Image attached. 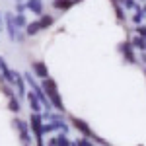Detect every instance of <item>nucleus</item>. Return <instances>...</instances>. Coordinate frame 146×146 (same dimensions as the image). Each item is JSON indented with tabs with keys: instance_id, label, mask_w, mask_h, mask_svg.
Instances as JSON below:
<instances>
[{
	"instance_id": "4468645a",
	"label": "nucleus",
	"mask_w": 146,
	"mask_h": 146,
	"mask_svg": "<svg viewBox=\"0 0 146 146\" xmlns=\"http://www.w3.org/2000/svg\"><path fill=\"white\" fill-rule=\"evenodd\" d=\"M39 31H43V29H41V25H39L37 20H35V22H29L27 27H25V35H27V37H35Z\"/></svg>"
},
{
	"instance_id": "393cba45",
	"label": "nucleus",
	"mask_w": 146,
	"mask_h": 146,
	"mask_svg": "<svg viewBox=\"0 0 146 146\" xmlns=\"http://www.w3.org/2000/svg\"><path fill=\"white\" fill-rule=\"evenodd\" d=\"M25 10H27L25 2H18V4H16V14H25Z\"/></svg>"
},
{
	"instance_id": "b1692460",
	"label": "nucleus",
	"mask_w": 146,
	"mask_h": 146,
	"mask_svg": "<svg viewBox=\"0 0 146 146\" xmlns=\"http://www.w3.org/2000/svg\"><path fill=\"white\" fill-rule=\"evenodd\" d=\"M76 142H78V146H96V142H94V140H90V138H84V136H82V138H78Z\"/></svg>"
},
{
	"instance_id": "0eeeda50",
	"label": "nucleus",
	"mask_w": 146,
	"mask_h": 146,
	"mask_svg": "<svg viewBox=\"0 0 146 146\" xmlns=\"http://www.w3.org/2000/svg\"><path fill=\"white\" fill-rule=\"evenodd\" d=\"M4 22H6V31H8V39L10 41H16V25H14V14L12 12H6L4 14Z\"/></svg>"
},
{
	"instance_id": "1a4fd4ad",
	"label": "nucleus",
	"mask_w": 146,
	"mask_h": 146,
	"mask_svg": "<svg viewBox=\"0 0 146 146\" xmlns=\"http://www.w3.org/2000/svg\"><path fill=\"white\" fill-rule=\"evenodd\" d=\"M16 92H18V98H25L27 96V84H25L22 74H18V78H16Z\"/></svg>"
},
{
	"instance_id": "f03ea898",
	"label": "nucleus",
	"mask_w": 146,
	"mask_h": 146,
	"mask_svg": "<svg viewBox=\"0 0 146 146\" xmlns=\"http://www.w3.org/2000/svg\"><path fill=\"white\" fill-rule=\"evenodd\" d=\"M12 127L18 131V136H20V140H22L23 144H31V140H33V136H31V131H29V123L22 119V117H14V121H12Z\"/></svg>"
},
{
	"instance_id": "ddd939ff",
	"label": "nucleus",
	"mask_w": 146,
	"mask_h": 146,
	"mask_svg": "<svg viewBox=\"0 0 146 146\" xmlns=\"http://www.w3.org/2000/svg\"><path fill=\"white\" fill-rule=\"evenodd\" d=\"M8 109H10L12 113H16V115L22 111V101H20L18 96H12L10 100H8Z\"/></svg>"
},
{
	"instance_id": "f8f14e48",
	"label": "nucleus",
	"mask_w": 146,
	"mask_h": 146,
	"mask_svg": "<svg viewBox=\"0 0 146 146\" xmlns=\"http://www.w3.org/2000/svg\"><path fill=\"white\" fill-rule=\"evenodd\" d=\"M74 6V2L72 0H53V8L58 12H64V10H70Z\"/></svg>"
},
{
	"instance_id": "cd10ccee",
	"label": "nucleus",
	"mask_w": 146,
	"mask_h": 146,
	"mask_svg": "<svg viewBox=\"0 0 146 146\" xmlns=\"http://www.w3.org/2000/svg\"><path fill=\"white\" fill-rule=\"evenodd\" d=\"M142 12H144V14H146V4H144V6H142Z\"/></svg>"
},
{
	"instance_id": "dca6fc26",
	"label": "nucleus",
	"mask_w": 146,
	"mask_h": 146,
	"mask_svg": "<svg viewBox=\"0 0 146 146\" xmlns=\"http://www.w3.org/2000/svg\"><path fill=\"white\" fill-rule=\"evenodd\" d=\"M109 2L113 4V10H115V14H117V20L123 22V20H125V14H123L125 8L121 6V2H119V0H109Z\"/></svg>"
},
{
	"instance_id": "c85d7f7f",
	"label": "nucleus",
	"mask_w": 146,
	"mask_h": 146,
	"mask_svg": "<svg viewBox=\"0 0 146 146\" xmlns=\"http://www.w3.org/2000/svg\"><path fill=\"white\" fill-rule=\"evenodd\" d=\"M72 2H74V4H78V2H82V0H72Z\"/></svg>"
},
{
	"instance_id": "7c9ffc66",
	"label": "nucleus",
	"mask_w": 146,
	"mask_h": 146,
	"mask_svg": "<svg viewBox=\"0 0 146 146\" xmlns=\"http://www.w3.org/2000/svg\"><path fill=\"white\" fill-rule=\"evenodd\" d=\"M14 2H16V4H18V2H23V0H14Z\"/></svg>"
},
{
	"instance_id": "a211bd4d",
	"label": "nucleus",
	"mask_w": 146,
	"mask_h": 146,
	"mask_svg": "<svg viewBox=\"0 0 146 146\" xmlns=\"http://www.w3.org/2000/svg\"><path fill=\"white\" fill-rule=\"evenodd\" d=\"M0 92H2L8 100H10L12 96H16V92L12 90V86H10V84H6V82H2V84H0Z\"/></svg>"
},
{
	"instance_id": "6ab92c4d",
	"label": "nucleus",
	"mask_w": 146,
	"mask_h": 146,
	"mask_svg": "<svg viewBox=\"0 0 146 146\" xmlns=\"http://www.w3.org/2000/svg\"><path fill=\"white\" fill-rule=\"evenodd\" d=\"M56 146H72V140L68 138L66 135H56Z\"/></svg>"
},
{
	"instance_id": "423d86ee",
	"label": "nucleus",
	"mask_w": 146,
	"mask_h": 146,
	"mask_svg": "<svg viewBox=\"0 0 146 146\" xmlns=\"http://www.w3.org/2000/svg\"><path fill=\"white\" fill-rule=\"evenodd\" d=\"M25 100H27V105H29V113H43V105H41V101L37 100V96L33 92H27Z\"/></svg>"
},
{
	"instance_id": "aec40b11",
	"label": "nucleus",
	"mask_w": 146,
	"mask_h": 146,
	"mask_svg": "<svg viewBox=\"0 0 146 146\" xmlns=\"http://www.w3.org/2000/svg\"><path fill=\"white\" fill-rule=\"evenodd\" d=\"M56 131V125L55 123H43V136L51 135V133H55Z\"/></svg>"
},
{
	"instance_id": "f3484780",
	"label": "nucleus",
	"mask_w": 146,
	"mask_h": 146,
	"mask_svg": "<svg viewBox=\"0 0 146 146\" xmlns=\"http://www.w3.org/2000/svg\"><path fill=\"white\" fill-rule=\"evenodd\" d=\"M55 125H56V131H58L60 135L68 136V133H70V123H66V121H58V123H55Z\"/></svg>"
},
{
	"instance_id": "f257e3e1",
	"label": "nucleus",
	"mask_w": 146,
	"mask_h": 146,
	"mask_svg": "<svg viewBox=\"0 0 146 146\" xmlns=\"http://www.w3.org/2000/svg\"><path fill=\"white\" fill-rule=\"evenodd\" d=\"M41 88L45 92L47 100L51 101V105H53V109L58 113H66V107H64V103H62V98H60V94H58V86H56L55 78H45L41 80Z\"/></svg>"
},
{
	"instance_id": "2f4dec72",
	"label": "nucleus",
	"mask_w": 146,
	"mask_h": 146,
	"mask_svg": "<svg viewBox=\"0 0 146 146\" xmlns=\"http://www.w3.org/2000/svg\"><path fill=\"white\" fill-rule=\"evenodd\" d=\"M144 76H146V68H144Z\"/></svg>"
},
{
	"instance_id": "412c9836",
	"label": "nucleus",
	"mask_w": 146,
	"mask_h": 146,
	"mask_svg": "<svg viewBox=\"0 0 146 146\" xmlns=\"http://www.w3.org/2000/svg\"><path fill=\"white\" fill-rule=\"evenodd\" d=\"M142 20H144V12H135L133 23H135V25H142Z\"/></svg>"
},
{
	"instance_id": "7ed1b4c3",
	"label": "nucleus",
	"mask_w": 146,
	"mask_h": 146,
	"mask_svg": "<svg viewBox=\"0 0 146 146\" xmlns=\"http://www.w3.org/2000/svg\"><path fill=\"white\" fill-rule=\"evenodd\" d=\"M68 121H70V127L74 129V131H78L80 135L84 136V138H94V131H92V127L88 125V121H84V119H80V117H76V115H68Z\"/></svg>"
},
{
	"instance_id": "5701e85b",
	"label": "nucleus",
	"mask_w": 146,
	"mask_h": 146,
	"mask_svg": "<svg viewBox=\"0 0 146 146\" xmlns=\"http://www.w3.org/2000/svg\"><path fill=\"white\" fill-rule=\"evenodd\" d=\"M119 2H121V6H123L125 10H131V8H135V6H136L135 0H119Z\"/></svg>"
},
{
	"instance_id": "a878e982",
	"label": "nucleus",
	"mask_w": 146,
	"mask_h": 146,
	"mask_svg": "<svg viewBox=\"0 0 146 146\" xmlns=\"http://www.w3.org/2000/svg\"><path fill=\"white\" fill-rule=\"evenodd\" d=\"M136 35H140L142 39H146V25L142 23V25H136Z\"/></svg>"
},
{
	"instance_id": "6e6552de",
	"label": "nucleus",
	"mask_w": 146,
	"mask_h": 146,
	"mask_svg": "<svg viewBox=\"0 0 146 146\" xmlns=\"http://www.w3.org/2000/svg\"><path fill=\"white\" fill-rule=\"evenodd\" d=\"M25 6H27V10L31 12V14L39 16V18L45 14V12H43V0H27Z\"/></svg>"
},
{
	"instance_id": "2eb2a0df",
	"label": "nucleus",
	"mask_w": 146,
	"mask_h": 146,
	"mask_svg": "<svg viewBox=\"0 0 146 146\" xmlns=\"http://www.w3.org/2000/svg\"><path fill=\"white\" fill-rule=\"evenodd\" d=\"M37 22H39V25H41V29H49V27L55 23V16H51V14H43Z\"/></svg>"
},
{
	"instance_id": "39448f33",
	"label": "nucleus",
	"mask_w": 146,
	"mask_h": 146,
	"mask_svg": "<svg viewBox=\"0 0 146 146\" xmlns=\"http://www.w3.org/2000/svg\"><path fill=\"white\" fill-rule=\"evenodd\" d=\"M31 72L39 80L49 78V68H47V62H43V60H31Z\"/></svg>"
},
{
	"instance_id": "473e14b6",
	"label": "nucleus",
	"mask_w": 146,
	"mask_h": 146,
	"mask_svg": "<svg viewBox=\"0 0 146 146\" xmlns=\"http://www.w3.org/2000/svg\"><path fill=\"white\" fill-rule=\"evenodd\" d=\"M23 146H31V144H23Z\"/></svg>"
},
{
	"instance_id": "c756f323",
	"label": "nucleus",
	"mask_w": 146,
	"mask_h": 146,
	"mask_svg": "<svg viewBox=\"0 0 146 146\" xmlns=\"http://www.w3.org/2000/svg\"><path fill=\"white\" fill-rule=\"evenodd\" d=\"M2 20H4V16H2V14H0V23H2Z\"/></svg>"
},
{
	"instance_id": "9b49d317",
	"label": "nucleus",
	"mask_w": 146,
	"mask_h": 146,
	"mask_svg": "<svg viewBox=\"0 0 146 146\" xmlns=\"http://www.w3.org/2000/svg\"><path fill=\"white\" fill-rule=\"evenodd\" d=\"M27 18H25V14H14V25H16V29H20V31H25V27H27Z\"/></svg>"
},
{
	"instance_id": "9d476101",
	"label": "nucleus",
	"mask_w": 146,
	"mask_h": 146,
	"mask_svg": "<svg viewBox=\"0 0 146 146\" xmlns=\"http://www.w3.org/2000/svg\"><path fill=\"white\" fill-rule=\"evenodd\" d=\"M129 41H131V45H133V49H135V51H140V53H142V51H146V39H142L140 35H133Z\"/></svg>"
},
{
	"instance_id": "4be33fe9",
	"label": "nucleus",
	"mask_w": 146,
	"mask_h": 146,
	"mask_svg": "<svg viewBox=\"0 0 146 146\" xmlns=\"http://www.w3.org/2000/svg\"><path fill=\"white\" fill-rule=\"evenodd\" d=\"M25 39H27L25 31H20V29H18V31H16V41H18L20 45H23V43H25Z\"/></svg>"
},
{
	"instance_id": "72a5a7b5",
	"label": "nucleus",
	"mask_w": 146,
	"mask_h": 146,
	"mask_svg": "<svg viewBox=\"0 0 146 146\" xmlns=\"http://www.w3.org/2000/svg\"><path fill=\"white\" fill-rule=\"evenodd\" d=\"M140 146H142V144H140Z\"/></svg>"
},
{
	"instance_id": "20e7f679",
	"label": "nucleus",
	"mask_w": 146,
	"mask_h": 146,
	"mask_svg": "<svg viewBox=\"0 0 146 146\" xmlns=\"http://www.w3.org/2000/svg\"><path fill=\"white\" fill-rule=\"evenodd\" d=\"M119 51H121L123 58L129 62V64H136V62H138V58H136V55H135V49H133V45H131V41H123V43L119 45Z\"/></svg>"
},
{
	"instance_id": "bb28decb",
	"label": "nucleus",
	"mask_w": 146,
	"mask_h": 146,
	"mask_svg": "<svg viewBox=\"0 0 146 146\" xmlns=\"http://www.w3.org/2000/svg\"><path fill=\"white\" fill-rule=\"evenodd\" d=\"M140 62H142V64H146V51H142V53H140Z\"/></svg>"
}]
</instances>
